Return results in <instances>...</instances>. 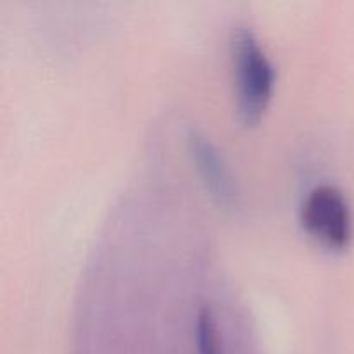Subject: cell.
I'll list each match as a JSON object with an SVG mask.
<instances>
[{"label": "cell", "mask_w": 354, "mask_h": 354, "mask_svg": "<svg viewBox=\"0 0 354 354\" xmlns=\"http://www.w3.org/2000/svg\"><path fill=\"white\" fill-rule=\"evenodd\" d=\"M196 341L199 354H223L220 346L216 317L209 304H203L196 315Z\"/></svg>", "instance_id": "obj_4"}, {"label": "cell", "mask_w": 354, "mask_h": 354, "mask_svg": "<svg viewBox=\"0 0 354 354\" xmlns=\"http://www.w3.org/2000/svg\"><path fill=\"white\" fill-rule=\"evenodd\" d=\"M301 223L308 234L330 248H344L353 239L351 206L332 183H320L306 194L301 204Z\"/></svg>", "instance_id": "obj_2"}, {"label": "cell", "mask_w": 354, "mask_h": 354, "mask_svg": "<svg viewBox=\"0 0 354 354\" xmlns=\"http://www.w3.org/2000/svg\"><path fill=\"white\" fill-rule=\"evenodd\" d=\"M230 55L237 111L245 123H256L272 97L275 68L248 24L232 28Z\"/></svg>", "instance_id": "obj_1"}, {"label": "cell", "mask_w": 354, "mask_h": 354, "mask_svg": "<svg viewBox=\"0 0 354 354\" xmlns=\"http://www.w3.org/2000/svg\"><path fill=\"white\" fill-rule=\"evenodd\" d=\"M187 142L211 196L223 206H234L237 201V185L227 159L216 144L196 127L187 130Z\"/></svg>", "instance_id": "obj_3"}]
</instances>
